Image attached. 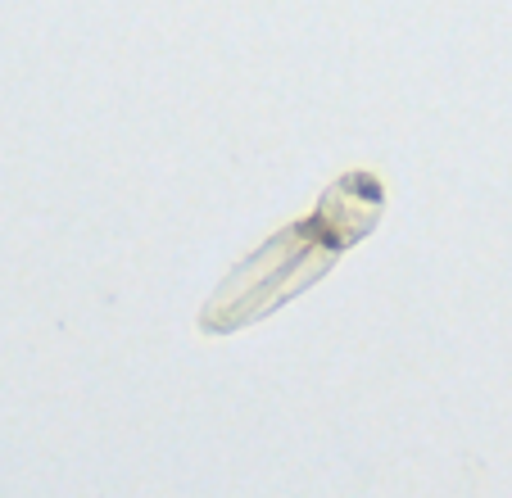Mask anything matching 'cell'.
<instances>
[{"label": "cell", "mask_w": 512, "mask_h": 498, "mask_svg": "<svg viewBox=\"0 0 512 498\" xmlns=\"http://www.w3.org/2000/svg\"><path fill=\"white\" fill-rule=\"evenodd\" d=\"M381 213H386V186H381V177L368 173V168H354V173L336 177L318 195V209L309 213V222L318 227V236L336 254H345V249L363 245L381 227Z\"/></svg>", "instance_id": "7a4b0ae2"}, {"label": "cell", "mask_w": 512, "mask_h": 498, "mask_svg": "<svg viewBox=\"0 0 512 498\" xmlns=\"http://www.w3.org/2000/svg\"><path fill=\"white\" fill-rule=\"evenodd\" d=\"M340 254L318 236L309 218L290 222V227L272 231L254 254H245L209 295L200 308V331L204 336H232L245 331L250 322H263L290 299H300L309 286H318Z\"/></svg>", "instance_id": "6da1fadb"}]
</instances>
